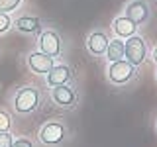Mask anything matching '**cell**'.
<instances>
[{
  "instance_id": "ffe728a7",
  "label": "cell",
  "mask_w": 157,
  "mask_h": 147,
  "mask_svg": "<svg viewBox=\"0 0 157 147\" xmlns=\"http://www.w3.org/2000/svg\"><path fill=\"white\" fill-rule=\"evenodd\" d=\"M155 78H157V73H155Z\"/></svg>"
},
{
  "instance_id": "7a4b0ae2",
  "label": "cell",
  "mask_w": 157,
  "mask_h": 147,
  "mask_svg": "<svg viewBox=\"0 0 157 147\" xmlns=\"http://www.w3.org/2000/svg\"><path fill=\"white\" fill-rule=\"evenodd\" d=\"M124 47H126V55H124L126 61H130L134 67L141 65V63L145 61V57H147V45H145V39L144 37H140V36L128 37L126 43H124Z\"/></svg>"
},
{
  "instance_id": "52a82bcc",
  "label": "cell",
  "mask_w": 157,
  "mask_h": 147,
  "mask_svg": "<svg viewBox=\"0 0 157 147\" xmlns=\"http://www.w3.org/2000/svg\"><path fill=\"white\" fill-rule=\"evenodd\" d=\"M126 16L136 22L137 26L140 24H145L149 20V4L145 0H132L130 4L126 6Z\"/></svg>"
},
{
  "instance_id": "4fadbf2b",
  "label": "cell",
  "mask_w": 157,
  "mask_h": 147,
  "mask_svg": "<svg viewBox=\"0 0 157 147\" xmlns=\"http://www.w3.org/2000/svg\"><path fill=\"white\" fill-rule=\"evenodd\" d=\"M124 55H126L124 41H122L120 37L110 39V41H108V47H106V59H108V63L120 61V59H124Z\"/></svg>"
},
{
  "instance_id": "ac0fdd59",
  "label": "cell",
  "mask_w": 157,
  "mask_h": 147,
  "mask_svg": "<svg viewBox=\"0 0 157 147\" xmlns=\"http://www.w3.org/2000/svg\"><path fill=\"white\" fill-rule=\"evenodd\" d=\"M12 147H33V143L26 137H20V139H14L12 141Z\"/></svg>"
},
{
  "instance_id": "9c48e42d",
  "label": "cell",
  "mask_w": 157,
  "mask_h": 147,
  "mask_svg": "<svg viewBox=\"0 0 157 147\" xmlns=\"http://www.w3.org/2000/svg\"><path fill=\"white\" fill-rule=\"evenodd\" d=\"M45 77H47V85L53 88V86H59V85H67V82L71 81L73 73L67 65H53L51 71H49Z\"/></svg>"
},
{
  "instance_id": "6da1fadb",
  "label": "cell",
  "mask_w": 157,
  "mask_h": 147,
  "mask_svg": "<svg viewBox=\"0 0 157 147\" xmlns=\"http://www.w3.org/2000/svg\"><path fill=\"white\" fill-rule=\"evenodd\" d=\"M39 106V90L33 86H22L14 94V108L18 114H29Z\"/></svg>"
},
{
  "instance_id": "30bf717a",
  "label": "cell",
  "mask_w": 157,
  "mask_h": 147,
  "mask_svg": "<svg viewBox=\"0 0 157 147\" xmlns=\"http://www.w3.org/2000/svg\"><path fill=\"white\" fill-rule=\"evenodd\" d=\"M108 36L104 32H92L90 36L86 37V49L92 53V55H104L106 47H108Z\"/></svg>"
},
{
  "instance_id": "d6986e66",
  "label": "cell",
  "mask_w": 157,
  "mask_h": 147,
  "mask_svg": "<svg viewBox=\"0 0 157 147\" xmlns=\"http://www.w3.org/2000/svg\"><path fill=\"white\" fill-rule=\"evenodd\" d=\"M151 57H153V61H155V63H157V47H155V49H153V51H151Z\"/></svg>"
},
{
  "instance_id": "8992f818",
  "label": "cell",
  "mask_w": 157,
  "mask_h": 147,
  "mask_svg": "<svg viewBox=\"0 0 157 147\" xmlns=\"http://www.w3.org/2000/svg\"><path fill=\"white\" fill-rule=\"evenodd\" d=\"M53 65H55L53 57H49L41 51H33V53L28 55V67L32 69L33 73H37V75H47Z\"/></svg>"
},
{
  "instance_id": "5b68a950",
  "label": "cell",
  "mask_w": 157,
  "mask_h": 147,
  "mask_svg": "<svg viewBox=\"0 0 157 147\" xmlns=\"http://www.w3.org/2000/svg\"><path fill=\"white\" fill-rule=\"evenodd\" d=\"M39 139L45 145H59L65 139V127L59 122H47L39 130Z\"/></svg>"
},
{
  "instance_id": "7c38bea8",
  "label": "cell",
  "mask_w": 157,
  "mask_h": 147,
  "mask_svg": "<svg viewBox=\"0 0 157 147\" xmlns=\"http://www.w3.org/2000/svg\"><path fill=\"white\" fill-rule=\"evenodd\" d=\"M12 28H16L20 33H37L41 29V20L36 16H20L16 22H12Z\"/></svg>"
},
{
  "instance_id": "e0dca14e",
  "label": "cell",
  "mask_w": 157,
  "mask_h": 147,
  "mask_svg": "<svg viewBox=\"0 0 157 147\" xmlns=\"http://www.w3.org/2000/svg\"><path fill=\"white\" fill-rule=\"evenodd\" d=\"M14 135L10 131H0V147H12Z\"/></svg>"
},
{
  "instance_id": "8fae6325",
  "label": "cell",
  "mask_w": 157,
  "mask_h": 147,
  "mask_svg": "<svg viewBox=\"0 0 157 147\" xmlns=\"http://www.w3.org/2000/svg\"><path fill=\"white\" fill-rule=\"evenodd\" d=\"M112 29H114V33L120 39H128L132 36H136V29H137V24L132 22L128 16H120L114 20V24H112Z\"/></svg>"
},
{
  "instance_id": "9a60e30c",
  "label": "cell",
  "mask_w": 157,
  "mask_h": 147,
  "mask_svg": "<svg viewBox=\"0 0 157 147\" xmlns=\"http://www.w3.org/2000/svg\"><path fill=\"white\" fill-rule=\"evenodd\" d=\"M10 28H12V18H10V14L0 12V36L6 33Z\"/></svg>"
},
{
  "instance_id": "5bb4252c",
  "label": "cell",
  "mask_w": 157,
  "mask_h": 147,
  "mask_svg": "<svg viewBox=\"0 0 157 147\" xmlns=\"http://www.w3.org/2000/svg\"><path fill=\"white\" fill-rule=\"evenodd\" d=\"M24 0H0V12H6V14H12L16 8L22 6Z\"/></svg>"
},
{
  "instance_id": "3957f363",
  "label": "cell",
  "mask_w": 157,
  "mask_h": 147,
  "mask_svg": "<svg viewBox=\"0 0 157 147\" xmlns=\"http://www.w3.org/2000/svg\"><path fill=\"white\" fill-rule=\"evenodd\" d=\"M37 45H39V51L49 55V57H53V59L61 55V49H63L61 37H59V33L53 32V29H45V32L39 33Z\"/></svg>"
},
{
  "instance_id": "ba28073f",
  "label": "cell",
  "mask_w": 157,
  "mask_h": 147,
  "mask_svg": "<svg viewBox=\"0 0 157 147\" xmlns=\"http://www.w3.org/2000/svg\"><path fill=\"white\" fill-rule=\"evenodd\" d=\"M51 98H53L55 104L63 106V108H69V106L75 104L77 94H75V90H73L69 85H59V86L51 88Z\"/></svg>"
},
{
  "instance_id": "277c9868",
  "label": "cell",
  "mask_w": 157,
  "mask_h": 147,
  "mask_svg": "<svg viewBox=\"0 0 157 147\" xmlns=\"http://www.w3.org/2000/svg\"><path fill=\"white\" fill-rule=\"evenodd\" d=\"M134 73H136V67L130 61H126V59L114 61L108 67V77H110V81L114 85H124V82H128L134 77Z\"/></svg>"
},
{
  "instance_id": "2e32d148",
  "label": "cell",
  "mask_w": 157,
  "mask_h": 147,
  "mask_svg": "<svg viewBox=\"0 0 157 147\" xmlns=\"http://www.w3.org/2000/svg\"><path fill=\"white\" fill-rule=\"evenodd\" d=\"M10 126H12V120H10L8 112L0 108V131H10Z\"/></svg>"
}]
</instances>
